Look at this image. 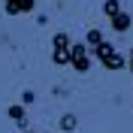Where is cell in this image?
I'll return each instance as SVG.
<instances>
[{
    "label": "cell",
    "mask_w": 133,
    "mask_h": 133,
    "mask_svg": "<svg viewBox=\"0 0 133 133\" xmlns=\"http://www.w3.org/2000/svg\"><path fill=\"white\" fill-rule=\"evenodd\" d=\"M100 42H103V33H100L97 27H91V30H88V36H85V45H88V51H91V49H97Z\"/></svg>",
    "instance_id": "52a82bcc"
},
{
    "label": "cell",
    "mask_w": 133,
    "mask_h": 133,
    "mask_svg": "<svg viewBox=\"0 0 133 133\" xmlns=\"http://www.w3.org/2000/svg\"><path fill=\"white\" fill-rule=\"evenodd\" d=\"M33 100H36V94H33V91H24V97H21V103L27 106V103H33Z\"/></svg>",
    "instance_id": "30bf717a"
},
{
    "label": "cell",
    "mask_w": 133,
    "mask_h": 133,
    "mask_svg": "<svg viewBox=\"0 0 133 133\" xmlns=\"http://www.w3.org/2000/svg\"><path fill=\"white\" fill-rule=\"evenodd\" d=\"M70 66L76 73H88L91 70V51H88L85 42H73L70 45Z\"/></svg>",
    "instance_id": "7a4b0ae2"
},
{
    "label": "cell",
    "mask_w": 133,
    "mask_h": 133,
    "mask_svg": "<svg viewBox=\"0 0 133 133\" xmlns=\"http://www.w3.org/2000/svg\"><path fill=\"white\" fill-rule=\"evenodd\" d=\"M127 70L133 73V49H130V55H127Z\"/></svg>",
    "instance_id": "8fae6325"
},
{
    "label": "cell",
    "mask_w": 133,
    "mask_h": 133,
    "mask_svg": "<svg viewBox=\"0 0 133 133\" xmlns=\"http://www.w3.org/2000/svg\"><path fill=\"white\" fill-rule=\"evenodd\" d=\"M118 12H121V0H106V3H103V15H118Z\"/></svg>",
    "instance_id": "9c48e42d"
},
{
    "label": "cell",
    "mask_w": 133,
    "mask_h": 133,
    "mask_svg": "<svg viewBox=\"0 0 133 133\" xmlns=\"http://www.w3.org/2000/svg\"><path fill=\"white\" fill-rule=\"evenodd\" d=\"M91 55L106 66V70H112V73H118V70H124V66H127V58H124V55H121L109 39H103L97 49H91Z\"/></svg>",
    "instance_id": "6da1fadb"
},
{
    "label": "cell",
    "mask_w": 133,
    "mask_h": 133,
    "mask_svg": "<svg viewBox=\"0 0 133 133\" xmlns=\"http://www.w3.org/2000/svg\"><path fill=\"white\" fill-rule=\"evenodd\" d=\"M21 133H36V130H21Z\"/></svg>",
    "instance_id": "7c38bea8"
},
{
    "label": "cell",
    "mask_w": 133,
    "mask_h": 133,
    "mask_svg": "<svg viewBox=\"0 0 133 133\" xmlns=\"http://www.w3.org/2000/svg\"><path fill=\"white\" fill-rule=\"evenodd\" d=\"M9 118H12V121H18V124H21V130H27V127H24V106H21V103L9 106Z\"/></svg>",
    "instance_id": "ba28073f"
},
{
    "label": "cell",
    "mask_w": 133,
    "mask_h": 133,
    "mask_svg": "<svg viewBox=\"0 0 133 133\" xmlns=\"http://www.w3.org/2000/svg\"><path fill=\"white\" fill-rule=\"evenodd\" d=\"M70 36L66 33H55V39H51V61L58 66H64V64H70Z\"/></svg>",
    "instance_id": "3957f363"
},
{
    "label": "cell",
    "mask_w": 133,
    "mask_h": 133,
    "mask_svg": "<svg viewBox=\"0 0 133 133\" xmlns=\"http://www.w3.org/2000/svg\"><path fill=\"white\" fill-rule=\"evenodd\" d=\"M109 21H112V30H115V33H127V30H130V24H133L130 12H124V9H121L118 15H112Z\"/></svg>",
    "instance_id": "5b68a950"
},
{
    "label": "cell",
    "mask_w": 133,
    "mask_h": 133,
    "mask_svg": "<svg viewBox=\"0 0 133 133\" xmlns=\"http://www.w3.org/2000/svg\"><path fill=\"white\" fill-rule=\"evenodd\" d=\"M58 127H61V130H64V133H73L76 127H79V118H76L73 112H66V115H61V121H58Z\"/></svg>",
    "instance_id": "8992f818"
},
{
    "label": "cell",
    "mask_w": 133,
    "mask_h": 133,
    "mask_svg": "<svg viewBox=\"0 0 133 133\" xmlns=\"http://www.w3.org/2000/svg\"><path fill=\"white\" fill-rule=\"evenodd\" d=\"M3 6L9 15H24V12H33L36 0H3Z\"/></svg>",
    "instance_id": "277c9868"
}]
</instances>
